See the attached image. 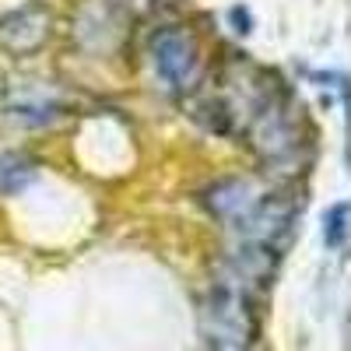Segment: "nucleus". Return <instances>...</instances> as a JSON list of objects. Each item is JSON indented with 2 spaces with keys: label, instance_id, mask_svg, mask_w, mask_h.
I'll use <instances>...</instances> for the list:
<instances>
[{
  "label": "nucleus",
  "instance_id": "2",
  "mask_svg": "<svg viewBox=\"0 0 351 351\" xmlns=\"http://www.w3.org/2000/svg\"><path fill=\"white\" fill-rule=\"evenodd\" d=\"M152 56H155V67L165 84H172V88L190 84V77L197 71V46L183 28H165L152 46Z\"/></svg>",
  "mask_w": 351,
  "mask_h": 351
},
{
  "label": "nucleus",
  "instance_id": "1",
  "mask_svg": "<svg viewBox=\"0 0 351 351\" xmlns=\"http://www.w3.org/2000/svg\"><path fill=\"white\" fill-rule=\"evenodd\" d=\"M49 36V8L46 4H25L0 18V46L14 56H25L46 43Z\"/></svg>",
  "mask_w": 351,
  "mask_h": 351
},
{
  "label": "nucleus",
  "instance_id": "3",
  "mask_svg": "<svg viewBox=\"0 0 351 351\" xmlns=\"http://www.w3.org/2000/svg\"><path fill=\"white\" fill-rule=\"evenodd\" d=\"M36 176V165L28 162L25 155H0V197H8V193H18L21 186H28V180Z\"/></svg>",
  "mask_w": 351,
  "mask_h": 351
}]
</instances>
